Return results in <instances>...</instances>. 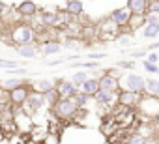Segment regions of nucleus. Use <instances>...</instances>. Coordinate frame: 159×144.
Wrapping results in <instances>:
<instances>
[{
	"label": "nucleus",
	"instance_id": "36",
	"mask_svg": "<svg viewBox=\"0 0 159 144\" xmlns=\"http://www.w3.org/2000/svg\"><path fill=\"white\" fill-rule=\"evenodd\" d=\"M118 41H120V43H124V45H127V43H129V38H127V36H120V38H118Z\"/></svg>",
	"mask_w": 159,
	"mask_h": 144
},
{
	"label": "nucleus",
	"instance_id": "22",
	"mask_svg": "<svg viewBox=\"0 0 159 144\" xmlns=\"http://www.w3.org/2000/svg\"><path fill=\"white\" fill-rule=\"evenodd\" d=\"M146 25V17L144 15H131V19H129V23H127V26H129V30H139V28H142Z\"/></svg>",
	"mask_w": 159,
	"mask_h": 144
},
{
	"label": "nucleus",
	"instance_id": "35",
	"mask_svg": "<svg viewBox=\"0 0 159 144\" xmlns=\"http://www.w3.org/2000/svg\"><path fill=\"white\" fill-rule=\"evenodd\" d=\"M155 49H159V39H157V41H153V43H150V45H148V49H146V51H148V52H150V51H155Z\"/></svg>",
	"mask_w": 159,
	"mask_h": 144
},
{
	"label": "nucleus",
	"instance_id": "8",
	"mask_svg": "<svg viewBox=\"0 0 159 144\" xmlns=\"http://www.w3.org/2000/svg\"><path fill=\"white\" fill-rule=\"evenodd\" d=\"M54 88L58 90V94H60V97H71L79 88L71 83V81H67V79H56L54 81Z\"/></svg>",
	"mask_w": 159,
	"mask_h": 144
},
{
	"label": "nucleus",
	"instance_id": "29",
	"mask_svg": "<svg viewBox=\"0 0 159 144\" xmlns=\"http://www.w3.org/2000/svg\"><path fill=\"white\" fill-rule=\"evenodd\" d=\"M148 11L159 13V0H148Z\"/></svg>",
	"mask_w": 159,
	"mask_h": 144
},
{
	"label": "nucleus",
	"instance_id": "3",
	"mask_svg": "<svg viewBox=\"0 0 159 144\" xmlns=\"http://www.w3.org/2000/svg\"><path fill=\"white\" fill-rule=\"evenodd\" d=\"M45 105V97H43V94H39V92H30V96H28V99L23 103V112L26 114V116H34L41 107Z\"/></svg>",
	"mask_w": 159,
	"mask_h": 144
},
{
	"label": "nucleus",
	"instance_id": "32",
	"mask_svg": "<svg viewBox=\"0 0 159 144\" xmlns=\"http://www.w3.org/2000/svg\"><path fill=\"white\" fill-rule=\"evenodd\" d=\"M146 54H148L146 49H144V51H135V52H131V58H133V60H135V58H144Z\"/></svg>",
	"mask_w": 159,
	"mask_h": 144
},
{
	"label": "nucleus",
	"instance_id": "17",
	"mask_svg": "<svg viewBox=\"0 0 159 144\" xmlns=\"http://www.w3.org/2000/svg\"><path fill=\"white\" fill-rule=\"evenodd\" d=\"M159 36V25L155 23H146L142 26V38L144 39H157Z\"/></svg>",
	"mask_w": 159,
	"mask_h": 144
},
{
	"label": "nucleus",
	"instance_id": "4",
	"mask_svg": "<svg viewBox=\"0 0 159 144\" xmlns=\"http://www.w3.org/2000/svg\"><path fill=\"white\" fill-rule=\"evenodd\" d=\"M129 19H131V11H129L127 8H116V10H112V11L109 13V23H112L116 28L127 26Z\"/></svg>",
	"mask_w": 159,
	"mask_h": 144
},
{
	"label": "nucleus",
	"instance_id": "7",
	"mask_svg": "<svg viewBox=\"0 0 159 144\" xmlns=\"http://www.w3.org/2000/svg\"><path fill=\"white\" fill-rule=\"evenodd\" d=\"M140 97H142V94H135L131 90H124V92L118 94V105L120 107H131L133 109V107L139 105Z\"/></svg>",
	"mask_w": 159,
	"mask_h": 144
},
{
	"label": "nucleus",
	"instance_id": "9",
	"mask_svg": "<svg viewBox=\"0 0 159 144\" xmlns=\"http://www.w3.org/2000/svg\"><path fill=\"white\" fill-rule=\"evenodd\" d=\"M99 90H109V92H118L120 90V79L118 77H112L109 75L107 71L99 77Z\"/></svg>",
	"mask_w": 159,
	"mask_h": 144
},
{
	"label": "nucleus",
	"instance_id": "20",
	"mask_svg": "<svg viewBox=\"0 0 159 144\" xmlns=\"http://www.w3.org/2000/svg\"><path fill=\"white\" fill-rule=\"evenodd\" d=\"M88 77H90V73H88V71H86V69H81V71H75V73H73V77H71L69 81H71V83H73L77 88H81V86H83V83H84Z\"/></svg>",
	"mask_w": 159,
	"mask_h": 144
},
{
	"label": "nucleus",
	"instance_id": "2",
	"mask_svg": "<svg viewBox=\"0 0 159 144\" xmlns=\"http://www.w3.org/2000/svg\"><path fill=\"white\" fill-rule=\"evenodd\" d=\"M51 109H52V114H54L58 120H60V118H62V120H69V118H73L79 110H81V109H79V107L71 101V97H60Z\"/></svg>",
	"mask_w": 159,
	"mask_h": 144
},
{
	"label": "nucleus",
	"instance_id": "21",
	"mask_svg": "<svg viewBox=\"0 0 159 144\" xmlns=\"http://www.w3.org/2000/svg\"><path fill=\"white\" fill-rule=\"evenodd\" d=\"M23 84H26V81L23 79V77H15V79H4V83H2V88L4 90H13V88H19V86H23Z\"/></svg>",
	"mask_w": 159,
	"mask_h": 144
},
{
	"label": "nucleus",
	"instance_id": "30",
	"mask_svg": "<svg viewBox=\"0 0 159 144\" xmlns=\"http://www.w3.org/2000/svg\"><path fill=\"white\" fill-rule=\"evenodd\" d=\"M118 69H135V64L133 62H129V60H122V62H118Z\"/></svg>",
	"mask_w": 159,
	"mask_h": 144
},
{
	"label": "nucleus",
	"instance_id": "34",
	"mask_svg": "<svg viewBox=\"0 0 159 144\" xmlns=\"http://www.w3.org/2000/svg\"><path fill=\"white\" fill-rule=\"evenodd\" d=\"M8 10H10V6H8L6 2H2V0H0V17H2V15L8 11Z\"/></svg>",
	"mask_w": 159,
	"mask_h": 144
},
{
	"label": "nucleus",
	"instance_id": "1",
	"mask_svg": "<svg viewBox=\"0 0 159 144\" xmlns=\"http://www.w3.org/2000/svg\"><path fill=\"white\" fill-rule=\"evenodd\" d=\"M10 34H11V41L15 45L36 43V39H38V32L30 25H17V26H13V30Z\"/></svg>",
	"mask_w": 159,
	"mask_h": 144
},
{
	"label": "nucleus",
	"instance_id": "12",
	"mask_svg": "<svg viewBox=\"0 0 159 144\" xmlns=\"http://www.w3.org/2000/svg\"><path fill=\"white\" fill-rule=\"evenodd\" d=\"M38 47H39V52H41L43 56L60 54V51H62V43H60V41H54V39H47L45 43H41V45H38Z\"/></svg>",
	"mask_w": 159,
	"mask_h": 144
},
{
	"label": "nucleus",
	"instance_id": "11",
	"mask_svg": "<svg viewBox=\"0 0 159 144\" xmlns=\"http://www.w3.org/2000/svg\"><path fill=\"white\" fill-rule=\"evenodd\" d=\"M92 97H94V101H96L98 107H111L114 103V99H116V94L114 92H109V90H99Z\"/></svg>",
	"mask_w": 159,
	"mask_h": 144
},
{
	"label": "nucleus",
	"instance_id": "10",
	"mask_svg": "<svg viewBox=\"0 0 159 144\" xmlns=\"http://www.w3.org/2000/svg\"><path fill=\"white\" fill-rule=\"evenodd\" d=\"M17 13L21 15V17H34V15H38L39 13V10H38V4L34 2V0H23V2L17 6Z\"/></svg>",
	"mask_w": 159,
	"mask_h": 144
},
{
	"label": "nucleus",
	"instance_id": "26",
	"mask_svg": "<svg viewBox=\"0 0 159 144\" xmlns=\"http://www.w3.org/2000/svg\"><path fill=\"white\" fill-rule=\"evenodd\" d=\"M67 67H81V69H98L99 64L96 60H88L84 64H67Z\"/></svg>",
	"mask_w": 159,
	"mask_h": 144
},
{
	"label": "nucleus",
	"instance_id": "15",
	"mask_svg": "<svg viewBox=\"0 0 159 144\" xmlns=\"http://www.w3.org/2000/svg\"><path fill=\"white\" fill-rule=\"evenodd\" d=\"M66 11L71 17H81V15H84V4L81 2V0H67Z\"/></svg>",
	"mask_w": 159,
	"mask_h": 144
},
{
	"label": "nucleus",
	"instance_id": "13",
	"mask_svg": "<svg viewBox=\"0 0 159 144\" xmlns=\"http://www.w3.org/2000/svg\"><path fill=\"white\" fill-rule=\"evenodd\" d=\"M15 52H17L21 58H36V56H38V52H39V47H38V43L17 45V47H15Z\"/></svg>",
	"mask_w": 159,
	"mask_h": 144
},
{
	"label": "nucleus",
	"instance_id": "14",
	"mask_svg": "<svg viewBox=\"0 0 159 144\" xmlns=\"http://www.w3.org/2000/svg\"><path fill=\"white\" fill-rule=\"evenodd\" d=\"M125 8L131 11V15H144L148 11V0H127Z\"/></svg>",
	"mask_w": 159,
	"mask_h": 144
},
{
	"label": "nucleus",
	"instance_id": "18",
	"mask_svg": "<svg viewBox=\"0 0 159 144\" xmlns=\"http://www.w3.org/2000/svg\"><path fill=\"white\" fill-rule=\"evenodd\" d=\"M71 101H73L79 109H84V107L88 105V101H90V96H88L86 92H83V90H77V92L71 96Z\"/></svg>",
	"mask_w": 159,
	"mask_h": 144
},
{
	"label": "nucleus",
	"instance_id": "25",
	"mask_svg": "<svg viewBox=\"0 0 159 144\" xmlns=\"http://www.w3.org/2000/svg\"><path fill=\"white\" fill-rule=\"evenodd\" d=\"M148 138L142 135V133H131L127 137V144H146Z\"/></svg>",
	"mask_w": 159,
	"mask_h": 144
},
{
	"label": "nucleus",
	"instance_id": "19",
	"mask_svg": "<svg viewBox=\"0 0 159 144\" xmlns=\"http://www.w3.org/2000/svg\"><path fill=\"white\" fill-rule=\"evenodd\" d=\"M32 88H34L36 92H39V94H45L47 90L54 88V83H52L51 79H38V81L32 83Z\"/></svg>",
	"mask_w": 159,
	"mask_h": 144
},
{
	"label": "nucleus",
	"instance_id": "16",
	"mask_svg": "<svg viewBox=\"0 0 159 144\" xmlns=\"http://www.w3.org/2000/svg\"><path fill=\"white\" fill-rule=\"evenodd\" d=\"M81 90H83V92H86V94L92 97L96 92H99V79H96V77H88V79L83 83Z\"/></svg>",
	"mask_w": 159,
	"mask_h": 144
},
{
	"label": "nucleus",
	"instance_id": "28",
	"mask_svg": "<svg viewBox=\"0 0 159 144\" xmlns=\"http://www.w3.org/2000/svg\"><path fill=\"white\" fill-rule=\"evenodd\" d=\"M144 17H146V23H155V25H159V13L146 11V13H144Z\"/></svg>",
	"mask_w": 159,
	"mask_h": 144
},
{
	"label": "nucleus",
	"instance_id": "33",
	"mask_svg": "<svg viewBox=\"0 0 159 144\" xmlns=\"http://www.w3.org/2000/svg\"><path fill=\"white\" fill-rule=\"evenodd\" d=\"M105 56H107L105 52H94V54H88V60H101Z\"/></svg>",
	"mask_w": 159,
	"mask_h": 144
},
{
	"label": "nucleus",
	"instance_id": "24",
	"mask_svg": "<svg viewBox=\"0 0 159 144\" xmlns=\"http://www.w3.org/2000/svg\"><path fill=\"white\" fill-rule=\"evenodd\" d=\"M43 97H45V101L52 107V105L60 99V94H58V90H56V88H51V90H47V92L43 94Z\"/></svg>",
	"mask_w": 159,
	"mask_h": 144
},
{
	"label": "nucleus",
	"instance_id": "23",
	"mask_svg": "<svg viewBox=\"0 0 159 144\" xmlns=\"http://www.w3.org/2000/svg\"><path fill=\"white\" fill-rule=\"evenodd\" d=\"M144 94H150V96H157L159 97V81L157 79H148L146 81V90Z\"/></svg>",
	"mask_w": 159,
	"mask_h": 144
},
{
	"label": "nucleus",
	"instance_id": "6",
	"mask_svg": "<svg viewBox=\"0 0 159 144\" xmlns=\"http://www.w3.org/2000/svg\"><path fill=\"white\" fill-rule=\"evenodd\" d=\"M30 92H32V90H30L28 84H23V86H19V88L10 90V103H11L13 107H23V103L28 99Z\"/></svg>",
	"mask_w": 159,
	"mask_h": 144
},
{
	"label": "nucleus",
	"instance_id": "27",
	"mask_svg": "<svg viewBox=\"0 0 159 144\" xmlns=\"http://www.w3.org/2000/svg\"><path fill=\"white\" fill-rule=\"evenodd\" d=\"M142 67L148 71V73H153V75H157V73H159L157 64H152V62H148V60H144V62H142Z\"/></svg>",
	"mask_w": 159,
	"mask_h": 144
},
{
	"label": "nucleus",
	"instance_id": "5",
	"mask_svg": "<svg viewBox=\"0 0 159 144\" xmlns=\"http://www.w3.org/2000/svg\"><path fill=\"white\" fill-rule=\"evenodd\" d=\"M124 86H125V90H131L135 94H144V90H146V79L140 77V75H137V73H129L124 79Z\"/></svg>",
	"mask_w": 159,
	"mask_h": 144
},
{
	"label": "nucleus",
	"instance_id": "31",
	"mask_svg": "<svg viewBox=\"0 0 159 144\" xmlns=\"http://www.w3.org/2000/svg\"><path fill=\"white\" fill-rule=\"evenodd\" d=\"M146 60H148V62H152V64H157V60H159V54H157L155 51H150V52L146 54Z\"/></svg>",
	"mask_w": 159,
	"mask_h": 144
}]
</instances>
